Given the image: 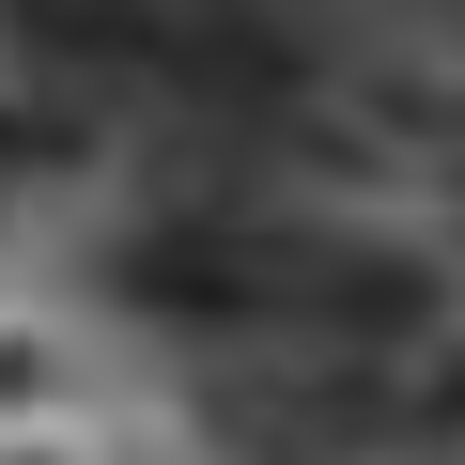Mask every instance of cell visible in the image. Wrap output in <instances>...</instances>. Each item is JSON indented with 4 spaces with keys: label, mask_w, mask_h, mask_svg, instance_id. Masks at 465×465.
<instances>
[{
    "label": "cell",
    "mask_w": 465,
    "mask_h": 465,
    "mask_svg": "<svg viewBox=\"0 0 465 465\" xmlns=\"http://www.w3.org/2000/svg\"><path fill=\"white\" fill-rule=\"evenodd\" d=\"M124 311H155V326H311V341L357 357V341H403L434 311V280L388 264V249H357V232L202 202V217L124 232Z\"/></svg>",
    "instance_id": "cell-1"
}]
</instances>
